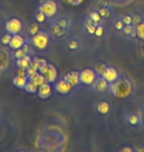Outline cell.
Wrapping results in <instances>:
<instances>
[{
  "instance_id": "26",
  "label": "cell",
  "mask_w": 144,
  "mask_h": 152,
  "mask_svg": "<svg viewBox=\"0 0 144 152\" xmlns=\"http://www.w3.org/2000/svg\"><path fill=\"white\" fill-rule=\"evenodd\" d=\"M11 39H12V35L8 33V34L3 36L2 39H1V42H2L3 45H9V44H10V42H11Z\"/></svg>"
},
{
  "instance_id": "15",
  "label": "cell",
  "mask_w": 144,
  "mask_h": 152,
  "mask_svg": "<svg viewBox=\"0 0 144 152\" xmlns=\"http://www.w3.org/2000/svg\"><path fill=\"white\" fill-rule=\"evenodd\" d=\"M31 62H32L31 57L28 56H25L24 57H22V58L18 59L17 64H18V66H19V68H22V69L27 70V69L31 66Z\"/></svg>"
},
{
  "instance_id": "37",
  "label": "cell",
  "mask_w": 144,
  "mask_h": 152,
  "mask_svg": "<svg viewBox=\"0 0 144 152\" xmlns=\"http://www.w3.org/2000/svg\"><path fill=\"white\" fill-rule=\"evenodd\" d=\"M124 27V23L122 22V21H118V22L115 23V29L118 30H122Z\"/></svg>"
},
{
  "instance_id": "9",
  "label": "cell",
  "mask_w": 144,
  "mask_h": 152,
  "mask_svg": "<svg viewBox=\"0 0 144 152\" xmlns=\"http://www.w3.org/2000/svg\"><path fill=\"white\" fill-rule=\"evenodd\" d=\"M37 93H38L39 97H41L42 99H47L53 94V87L50 86V83L45 82L44 84H42L41 86H39L38 92Z\"/></svg>"
},
{
  "instance_id": "22",
  "label": "cell",
  "mask_w": 144,
  "mask_h": 152,
  "mask_svg": "<svg viewBox=\"0 0 144 152\" xmlns=\"http://www.w3.org/2000/svg\"><path fill=\"white\" fill-rule=\"evenodd\" d=\"M127 121L131 126H136V124H138L140 123V118L135 114H130L127 115Z\"/></svg>"
},
{
  "instance_id": "18",
  "label": "cell",
  "mask_w": 144,
  "mask_h": 152,
  "mask_svg": "<svg viewBox=\"0 0 144 152\" xmlns=\"http://www.w3.org/2000/svg\"><path fill=\"white\" fill-rule=\"evenodd\" d=\"M45 64H47V61L42 58H39V57H35L34 59H32V62H31V66H32L33 68L37 69L38 71H39V69Z\"/></svg>"
},
{
  "instance_id": "10",
  "label": "cell",
  "mask_w": 144,
  "mask_h": 152,
  "mask_svg": "<svg viewBox=\"0 0 144 152\" xmlns=\"http://www.w3.org/2000/svg\"><path fill=\"white\" fill-rule=\"evenodd\" d=\"M109 82L106 80L104 77H100L95 80L94 82V88L96 89L97 92L99 93H104L108 90L109 88Z\"/></svg>"
},
{
  "instance_id": "40",
  "label": "cell",
  "mask_w": 144,
  "mask_h": 152,
  "mask_svg": "<svg viewBox=\"0 0 144 152\" xmlns=\"http://www.w3.org/2000/svg\"><path fill=\"white\" fill-rule=\"evenodd\" d=\"M136 151H138V152H144V147H139V148H137Z\"/></svg>"
},
{
  "instance_id": "36",
  "label": "cell",
  "mask_w": 144,
  "mask_h": 152,
  "mask_svg": "<svg viewBox=\"0 0 144 152\" xmlns=\"http://www.w3.org/2000/svg\"><path fill=\"white\" fill-rule=\"evenodd\" d=\"M57 25H59L60 27H62V28L65 29L67 27V21L65 19H59L57 21Z\"/></svg>"
},
{
  "instance_id": "6",
  "label": "cell",
  "mask_w": 144,
  "mask_h": 152,
  "mask_svg": "<svg viewBox=\"0 0 144 152\" xmlns=\"http://www.w3.org/2000/svg\"><path fill=\"white\" fill-rule=\"evenodd\" d=\"M21 29H22V23H21V21L19 19H17V18L10 19L6 23V30H7V32L11 35L18 34V33L21 31Z\"/></svg>"
},
{
  "instance_id": "1",
  "label": "cell",
  "mask_w": 144,
  "mask_h": 152,
  "mask_svg": "<svg viewBox=\"0 0 144 152\" xmlns=\"http://www.w3.org/2000/svg\"><path fill=\"white\" fill-rule=\"evenodd\" d=\"M110 90L115 97L118 99H125L131 95L133 91L132 83L126 78H118L110 84Z\"/></svg>"
},
{
  "instance_id": "14",
  "label": "cell",
  "mask_w": 144,
  "mask_h": 152,
  "mask_svg": "<svg viewBox=\"0 0 144 152\" xmlns=\"http://www.w3.org/2000/svg\"><path fill=\"white\" fill-rule=\"evenodd\" d=\"M29 81L28 76H21V75H17L16 77L13 78V84L16 87L20 88V89H23L25 88L27 82Z\"/></svg>"
},
{
  "instance_id": "13",
  "label": "cell",
  "mask_w": 144,
  "mask_h": 152,
  "mask_svg": "<svg viewBox=\"0 0 144 152\" xmlns=\"http://www.w3.org/2000/svg\"><path fill=\"white\" fill-rule=\"evenodd\" d=\"M29 80L30 81H32L33 83H35L37 86H41L42 84H44L45 82H47L45 81V76L42 75V73H39L38 71L36 72V73H34L33 75H31L29 76Z\"/></svg>"
},
{
  "instance_id": "38",
  "label": "cell",
  "mask_w": 144,
  "mask_h": 152,
  "mask_svg": "<svg viewBox=\"0 0 144 152\" xmlns=\"http://www.w3.org/2000/svg\"><path fill=\"white\" fill-rule=\"evenodd\" d=\"M119 151H121V152H132L133 149H132V148H130V147H128V146H125L124 148H121Z\"/></svg>"
},
{
  "instance_id": "23",
  "label": "cell",
  "mask_w": 144,
  "mask_h": 152,
  "mask_svg": "<svg viewBox=\"0 0 144 152\" xmlns=\"http://www.w3.org/2000/svg\"><path fill=\"white\" fill-rule=\"evenodd\" d=\"M27 31H28V34L31 36H34L36 35L37 33H39V25L37 23H33V24H30L27 28Z\"/></svg>"
},
{
  "instance_id": "7",
  "label": "cell",
  "mask_w": 144,
  "mask_h": 152,
  "mask_svg": "<svg viewBox=\"0 0 144 152\" xmlns=\"http://www.w3.org/2000/svg\"><path fill=\"white\" fill-rule=\"evenodd\" d=\"M54 88H56V90L59 94H61V95H66V94L70 93V91L72 90V86L66 80H64V79H61V80L57 81Z\"/></svg>"
},
{
  "instance_id": "12",
  "label": "cell",
  "mask_w": 144,
  "mask_h": 152,
  "mask_svg": "<svg viewBox=\"0 0 144 152\" xmlns=\"http://www.w3.org/2000/svg\"><path fill=\"white\" fill-rule=\"evenodd\" d=\"M24 45H25V41H24V38L22 36H20L18 34L12 35L11 42H10V44H9L11 48H13V50H18V48H23Z\"/></svg>"
},
{
  "instance_id": "16",
  "label": "cell",
  "mask_w": 144,
  "mask_h": 152,
  "mask_svg": "<svg viewBox=\"0 0 144 152\" xmlns=\"http://www.w3.org/2000/svg\"><path fill=\"white\" fill-rule=\"evenodd\" d=\"M110 109H111V107H110V104L108 102H106V101L100 102L99 104H98V106H97L98 113L101 114V115H107L109 113Z\"/></svg>"
},
{
  "instance_id": "33",
  "label": "cell",
  "mask_w": 144,
  "mask_h": 152,
  "mask_svg": "<svg viewBox=\"0 0 144 152\" xmlns=\"http://www.w3.org/2000/svg\"><path fill=\"white\" fill-rule=\"evenodd\" d=\"M68 48L70 50H77L78 48V42L76 41H70L68 42Z\"/></svg>"
},
{
  "instance_id": "35",
  "label": "cell",
  "mask_w": 144,
  "mask_h": 152,
  "mask_svg": "<svg viewBox=\"0 0 144 152\" xmlns=\"http://www.w3.org/2000/svg\"><path fill=\"white\" fill-rule=\"evenodd\" d=\"M104 34V28L103 27H97L96 31H95V35L97 37H102V35Z\"/></svg>"
},
{
  "instance_id": "5",
  "label": "cell",
  "mask_w": 144,
  "mask_h": 152,
  "mask_svg": "<svg viewBox=\"0 0 144 152\" xmlns=\"http://www.w3.org/2000/svg\"><path fill=\"white\" fill-rule=\"evenodd\" d=\"M79 79H80V83L84 85H92L94 84L96 80V72L92 69H84L79 73Z\"/></svg>"
},
{
  "instance_id": "30",
  "label": "cell",
  "mask_w": 144,
  "mask_h": 152,
  "mask_svg": "<svg viewBox=\"0 0 144 152\" xmlns=\"http://www.w3.org/2000/svg\"><path fill=\"white\" fill-rule=\"evenodd\" d=\"M99 13L100 15L102 16L103 18H107V17H109L110 16V11L108 10L107 8L105 7H102L100 9V11H99Z\"/></svg>"
},
{
  "instance_id": "19",
  "label": "cell",
  "mask_w": 144,
  "mask_h": 152,
  "mask_svg": "<svg viewBox=\"0 0 144 152\" xmlns=\"http://www.w3.org/2000/svg\"><path fill=\"white\" fill-rule=\"evenodd\" d=\"M64 33H65L64 32V28L60 27L59 25H57V24L53 26V28H51V34H53L54 37L60 38L64 35Z\"/></svg>"
},
{
  "instance_id": "28",
  "label": "cell",
  "mask_w": 144,
  "mask_h": 152,
  "mask_svg": "<svg viewBox=\"0 0 144 152\" xmlns=\"http://www.w3.org/2000/svg\"><path fill=\"white\" fill-rule=\"evenodd\" d=\"M90 18L93 21H95V22H100L101 18H102V16L100 15V13H98V12H92V13L90 14Z\"/></svg>"
},
{
  "instance_id": "21",
  "label": "cell",
  "mask_w": 144,
  "mask_h": 152,
  "mask_svg": "<svg viewBox=\"0 0 144 152\" xmlns=\"http://www.w3.org/2000/svg\"><path fill=\"white\" fill-rule=\"evenodd\" d=\"M38 86H37V85L35 84V83H33L32 81H28L27 82V84H26V86H25V88H24V89H25L27 92L28 93H31V94H34V93H37L38 92Z\"/></svg>"
},
{
  "instance_id": "17",
  "label": "cell",
  "mask_w": 144,
  "mask_h": 152,
  "mask_svg": "<svg viewBox=\"0 0 144 152\" xmlns=\"http://www.w3.org/2000/svg\"><path fill=\"white\" fill-rule=\"evenodd\" d=\"M122 30H124V33L125 35H128V36H130V37H132V38L137 37L136 27L133 26L132 24H130V25H125Z\"/></svg>"
},
{
  "instance_id": "8",
  "label": "cell",
  "mask_w": 144,
  "mask_h": 152,
  "mask_svg": "<svg viewBox=\"0 0 144 152\" xmlns=\"http://www.w3.org/2000/svg\"><path fill=\"white\" fill-rule=\"evenodd\" d=\"M102 77H104L107 81L109 82L110 84L115 82L116 79L118 78V71L116 70L115 67H112V66H109V67L106 68L105 72L103 73Z\"/></svg>"
},
{
  "instance_id": "27",
  "label": "cell",
  "mask_w": 144,
  "mask_h": 152,
  "mask_svg": "<svg viewBox=\"0 0 144 152\" xmlns=\"http://www.w3.org/2000/svg\"><path fill=\"white\" fill-rule=\"evenodd\" d=\"M45 18H47V16L42 13V11H39V13H37V15H36V19H37V21H38L39 23H42V22H45Z\"/></svg>"
},
{
  "instance_id": "41",
  "label": "cell",
  "mask_w": 144,
  "mask_h": 152,
  "mask_svg": "<svg viewBox=\"0 0 144 152\" xmlns=\"http://www.w3.org/2000/svg\"><path fill=\"white\" fill-rule=\"evenodd\" d=\"M143 121H144V114H143Z\"/></svg>"
},
{
  "instance_id": "24",
  "label": "cell",
  "mask_w": 144,
  "mask_h": 152,
  "mask_svg": "<svg viewBox=\"0 0 144 152\" xmlns=\"http://www.w3.org/2000/svg\"><path fill=\"white\" fill-rule=\"evenodd\" d=\"M136 27V34L137 37L140 39L144 41V21H142L141 23H139Z\"/></svg>"
},
{
  "instance_id": "29",
  "label": "cell",
  "mask_w": 144,
  "mask_h": 152,
  "mask_svg": "<svg viewBox=\"0 0 144 152\" xmlns=\"http://www.w3.org/2000/svg\"><path fill=\"white\" fill-rule=\"evenodd\" d=\"M64 2L67 3V4L69 5H72V6H78L82 4V2L84 1V0H63Z\"/></svg>"
},
{
  "instance_id": "32",
  "label": "cell",
  "mask_w": 144,
  "mask_h": 152,
  "mask_svg": "<svg viewBox=\"0 0 144 152\" xmlns=\"http://www.w3.org/2000/svg\"><path fill=\"white\" fill-rule=\"evenodd\" d=\"M142 20H141V17L139 16V15H134L132 16V24L134 26H137L139 23H141Z\"/></svg>"
},
{
  "instance_id": "4",
  "label": "cell",
  "mask_w": 144,
  "mask_h": 152,
  "mask_svg": "<svg viewBox=\"0 0 144 152\" xmlns=\"http://www.w3.org/2000/svg\"><path fill=\"white\" fill-rule=\"evenodd\" d=\"M39 11H42L47 17H53L57 13V4L53 0H47L39 6Z\"/></svg>"
},
{
  "instance_id": "2",
  "label": "cell",
  "mask_w": 144,
  "mask_h": 152,
  "mask_svg": "<svg viewBox=\"0 0 144 152\" xmlns=\"http://www.w3.org/2000/svg\"><path fill=\"white\" fill-rule=\"evenodd\" d=\"M39 72L45 76V81L48 83H53L56 81L57 78V70L53 64H45L39 69Z\"/></svg>"
},
{
  "instance_id": "25",
  "label": "cell",
  "mask_w": 144,
  "mask_h": 152,
  "mask_svg": "<svg viewBox=\"0 0 144 152\" xmlns=\"http://www.w3.org/2000/svg\"><path fill=\"white\" fill-rule=\"evenodd\" d=\"M106 68H107V66L104 64V63H98V64L95 65V72H96L97 74H99L100 76H102L104 72H105Z\"/></svg>"
},
{
  "instance_id": "20",
  "label": "cell",
  "mask_w": 144,
  "mask_h": 152,
  "mask_svg": "<svg viewBox=\"0 0 144 152\" xmlns=\"http://www.w3.org/2000/svg\"><path fill=\"white\" fill-rule=\"evenodd\" d=\"M27 53H28V45H23V48H18L16 50V53H15V57H16L17 59H20L24 57L25 56H27Z\"/></svg>"
},
{
  "instance_id": "31",
  "label": "cell",
  "mask_w": 144,
  "mask_h": 152,
  "mask_svg": "<svg viewBox=\"0 0 144 152\" xmlns=\"http://www.w3.org/2000/svg\"><path fill=\"white\" fill-rule=\"evenodd\" d=\"M122 22L124 23V25H130L132 24V16H129V15H126L122 18Z\"/></svg>"
},
{
  "instance_id": "3",
  "label": "cell",
  "mask_w": 144,
  "mask_h": 152,
  "mask_svg": "<svg viewBox=\"0 0 144 152\" xmlns=\"http://www.w3.org/2000/svg\"><path fill=\"white\" fill-rule=\"evenodd\" d=\"M32 45L39 50H45L48 45V37L44 32H39L32 38Z\"/></svg>"
},
{
  "instance_id": "34",
  "label": "cell",
  "mask_w": 144,
  "mask_h": 152,
  "mask_svg": "<svg viewBox=\"0 0 144 152\" xmlns=\"http://www.w3.org/2000/svg\"><path fill=\"white\" fill-rule=\"evenodd\" d=\"M86 28H87L88 32L90 33V34H95V31H96V26H94V25H91V24L87 23V25H86Z\"/></svg>"
},
{
  "instance_id": "11",
  "label": "cell",
  "mask_w": 144,
  "mask_h": 152,
  "mask_svg": "<svg viewBox=\"0 0 144 152\" xmlns=\"http://www.w3.org/2000/svg\"><path fill=\"white\" fill-rule=\"evenodd\" d=\"M64 80H66L68 83L71 85L72 87L77 86L78 83L80 82V79H79V73L77 71H70L68 73H66L64 75Z\"/></svg>"
},
{
  "instance_id": "39",
  "label": "cell",
  "mask_w": 144,
  "mask_h": 152,
  "mask_svg": "<svg viewBox=\"0 0 144 152\" xmlns=\"http://www.w3.org/2000/svg\"><path fill=\"white\" fill-rule=\"evenodd\" d=\"M99 4L100 5H103V6H106L108 3H107V1H105V0H100L99 1Z\"/></svg>"
}]
</instances>
